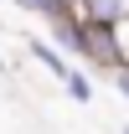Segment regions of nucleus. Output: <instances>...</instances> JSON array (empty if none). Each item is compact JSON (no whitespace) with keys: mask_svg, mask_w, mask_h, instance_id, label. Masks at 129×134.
Returning <instances> with one entry per match:
<instances>
[{"mask_svg":"<svg viewBox=\"0 0 129 134\" xmlns=\"http://www.w3.org/2000/svg\"><path fill=\"white\" fill-rule=\"evenodd\" d=\"M0 72H5V57H0Z\"/></svg>","mask_w":129,"mask_h":134,"instance_id":"423d86ee","label":"nucleus"},{"mask_svg":"<svg viewBox=\"0 0 129 134\" xmlns=\"http://www.w3.org/2000/svg\"><path fill=\"white\" fill-rule=\"evenodd\" d=\"M67 93H72V98H78V103H88V98H93V83H88V72H78V67H72V77H67Z\"/></svg>","mask_w":129,"mask_h":134,"instance_id":"20e7f679","label":"nucleus"},{"mask_svg":"<svg viewBox=\"0 0 129 134\" xmlns=\"http://www.w3.org/2000/svg\"><path fill=\"white\" fill-rule=\"evenodd\" d=\"M109 36H114V57H119V67H129V10L119 21H109Z\"/></svg>","mask_w":129,"mask_h":134,"instance_id":"7ed1b4c3","label":"nucleus"},{"mask_svg":"<svg viewBox=\"0 0 129 134\" xmlns=\"http://www.w3.org/2000/svg\"><path fill=\"white\" fill-rule=\"evenodd\" d=\"M31 57H36L41 67H47L57 83H67V77H72V62H67V57H62L57 47H52V41H31Z\"/></svg>","mask_w":129,"mask_h":134,"instance_id":"f257e3e1","label":"nucleus"},{"mask_svg":"<svg viewBox=\"0 0 129 134\" xmlns=\"http://www.w3.org/2000/svg\"><path fill=\"white\" fill-rule=\"evenodd\" d=\"M129 10V0H83V16L88 21H119Z\"/></svg>","mask_w":129,"mask_h":134,"instance_id":"f03ea898","label":"nucleus"},{"mask_svg":"<svg viewBox=\"0 0 129 134\" xmlns=\"http://www.w3.org/2000/svg\"><path fill=\"white\" fill-rule=\"evenodd\" d=\"M124 134H129V129H124Z\"/></svg>","mask_w":129,"mask_h":134,"instance_id":"0eeeda50","label":"nucleus"},{"mask_svg":"<svg viewBox=\"0 0 129 134\" xmlns=\"http://www.w3.org/2000/svg\"><path fill=\"white\" fill-rule=\"evenodd\" d=\"M109 77H114V88H119V93H124V98H129V67H114Z\"/></svg>","mask_w":129,"mask_h":134,"instance_id":"39448f33","label":"nucleus"}]
</instances>
